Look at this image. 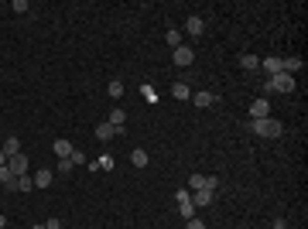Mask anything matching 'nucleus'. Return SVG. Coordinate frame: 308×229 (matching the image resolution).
I'll return each instance as SVG.
<instances>
[{
    "label": "nucleus",
    "instance_id": "nucleus-1",
    "mask_svg": "<svg viewBox=\"0 0 308 229\" xmlns=\"http://www.w3.org/2000/svg\"><path fill=\"white\" fill-rule=\"evenodd\" d=\"M250 130L257 134V137H267V140H277L281 134H285L281 120H274V116H260V120H250Z\"/></svg>",
    "mask_w": 308,
    "mask_h": 229
},
{
    "label": "nucleus",
    "instance_id": "nucleus-2",
    "mask_svg": "<svg viewBox=\"0 0 308 229\" xmlns=\"http://www.w3.org/2000/svg\"><path fill=\"white\" fill-rule=\"evenodd\" d=\"M264 92H295V75H271L264 82Z\"/></svg>",
    "mask_w": 308,
    "mask_h": 229
},
{
    "label": "nucleus",
    "instance_id": "nucleus-3",
    "mask_svg": "<svg viewBox=\"0 0 308 229\" xmlns=\"http://www.w3.org/2000/svg\"><path fill=\"white\" fill-rule=\"evenodd\" d=\"M192 62H195V52H192V48H185V45H178V48H175V65L188 69Z\"/></svg>",
    "mask_w": 308,
    "mask_h": 229
},
{
    "label": "nucleus",
    "instance_id": "nucleus-4",
    "mask_svg": "<svg viewBox=\"0 0 308 229\" xmlns=\"http://www.w3.org/2000/svg\"><path fill=\"white\" fill-rule=\"evenodd\" d=\"M216 99H219V92H192V103L199 106V110H209Z\"/></svg>",
    "mask_w": 308,
    "mask_h": 229
},
{
    "label": "nucleus",
    "instance_id": "nucleus-5",
    "mask_svg": "<svg viewBox=\"0 0 308 229\" xmlns=\"http://www.w3.org/2000/svg\"><path fill=\"white\" fill-rule=\"evenodd\" d=\"M7 168H11L14 178H21V174H28V158H24V154H17V158L7 161Z\"/></svg>",
    "mask_w": 308,
    "mask_h": 229
},
{
    "label": "nucleus",
    "instance_id": "nucleus-6",
    "mask_svg": "<svg viewBox=\"0 0 308 229\" xmlns=\"http://www.w3.org/2000/svg\"><path fill=\"white\" fill-rule=\"evenodd\" d=\"M260 116H271V103H267V99H253L250 103V120H260Z\"/></svg>",
    "mask_w": 308,
    "mask_h": 229
},
{
    "label": "nucleus",
    "instance_id": "nucleus-7",
    "mask_svg": "<svg viewBox=\"0 0 308 229\" xmlns=\"http://www.w3.org/2000/svg\"><path fill=\"white\" fill-rule=\"evenodd\" d=\"M260 69L267 72V79H271V75H281V58H277V55H271V58H260Z\"/></svg>",
    "mask_w": 308,
    "mask_h": 229
},
{
    "label": "nucleus",
    "instance_id": "nucleus-8",
    "mask_svg": "<svg viewBox=\"0 0 308 229\" xmlns=\"http://www.w3.org/2000/svg\"><path fill=\"white\" fill-rule=\"evenodd\" d=\"M212 198H216V192H209V188H199V192L192 195V206H212Z\"/></svg>",
    "mask_w": 308,
    "mask_h": 229
},
{
    "label": "nucleus",
    "instance_id": "nucleus-9",
    "mask_svg": "<svg viewBox=\"0 0 308 229\" xmlns=\"http://www.w3.org/2000/svg\"><path fill=\"white\" fill-rule=\"evenodd\" d=\"M0 150L7 154V161H11V158H17V154H21V140H17V137H7V140H4V147H0Z\"/></svg>",
    "mask_w": 308,
    "mask_h": 229
},
{
    "label": "nucleus",
    "instance_id": "nucleus-10",
    "mask_svg": "<svg viewBox=\"0 0 308 229\" xmlns=\"http://www.w3.org/2000/svg\"><path fill=\"white\" fill-rule=\"evenodd\" d=\"M185 31H188L192 38H199L205 31V21H202V17H188V21H185Z\"/></svg>",
    "mask_w": 308,
    "mask_h": 229
},
{
    "label": "nucleus",
    "instance_id": "nucleus-11",
    "mask_svg": "<svg viewBox=\"0 0 308 229\" xmlns=\"http://www.w3.org/2000/svg\"><path fill=\"white\" fill-rule=\"evenodd\" d=\"M171 96H175V99H192V89H188V86H185V82H175V86H171Z\"/></svg>",
    "mask_w": 308,
    "mask_h": 229
},
{
    "label": "nucleus",
    "instance_id": "nucleus-12",
    "mask_svg": "<svg viewBox=\"0 0 308 229\" xmlns=\"http://www.w3.org/2000/svg\"><path fill=\"white\" fill-rule=\"evenodd\" d=\"M148 150H140V147H137V150H130V164H134V168H148Z\"/></svg>",
    "mask_w": 308,
    "mask_h": 229
},
{
    "label": "nucleus",
    "instance_id": "nucleus-13",
    "mask_svg": "<svg viewBox=\"0 0 308 229\" xmlns=\"http://www.w3.org/2000/svg\"><path fill=\"white\" fill-rule=\"evenodd\" d=\"M113 137H116V126H110V123L96 126V140H113Z\"/></svg>",
    "mask_w": 308,
    "mask_h": 229
},
{
    "label": "nucleus",
    "instance_id": "nucleus-14",
    "mask_svg": "<svg viewBox=\"0 0 308 229\" xmlns=\"http://www.w3.org/2000/svg\"><path fill=\"white\" fill-rule=\"evenodd\" d=\"M240 69H243V72L260 69V58H257V55H243V58H240Z\"/></svg>",
    "mask_w": 308,
    "mask_h": 229
},
{
    "label": "nucleus",
    "instance_id": "nucleus-15",
    "mask_svg": "<svg viewBox=\"0 0 308 229\" xmlns=\"http://www.w3.org/2000/svg\"><path fill=\"white\" fill-rule=\"evenodd\" d=\"M14 182H17V178H14V174H11V168L4 164V168H0V185H4L7 192H14Z\"/></svg>",
    "mask_w": 308,
    "mask_h": 229
},
{
    "label": "nucleus",
    "instance_id": "nucleus-16",
    "mask_svg": "<svg viewBox=\"0 0 308 229\" xmlns=\"http://www.w3.org/2000/svg\"><path fill=\"white\" fill-rule=\"evenodd\" d=\"M72 150H76V147H72V144H68L65 137H58V140H55V154H58V158H68Z\"/></svg>",
    "mask_w": 308,
    "mask_h": 229
},
{
    "label": "nucleus",
    "instance_id": "nucleus-17",
    "mask_svg": "<svg viewBox=\"0 0 308 229\" xmlns=\"http://www.w3.org/2000/svg\"><path fill=\"white\" fill-rule=\"evenodd\" d=\"M52 178H55L52 171H38V174H34V188H48V185H52Z\"/></svg>",
    "mask_w": 308,
    "mask_h": 229
},
{
    "label": "nucleus",
    "instance_id": "nucleus-18",
    "mask_svg": "<svg viewBox=\"0 0 308 229\" xmlns=\"http://www.w3.org/2000/svg\"><path fill=\"white\" fill-rule=\"evenodd\" d=\"M31 188H34V178H28V174H21L14 182V192H31Z\"/></svg>",
    "mask_w": 308,
    "mask_h": 229
},
{
    "label": "nucleus",
    "instance_id": "nucleus-19",
    "mask_svg": "<svg viewBox=\"0 0 308 229\" xmlns=\"http://www.w3.org/2000/svg\"><path fill=\"white\" fill-rule=\"evenodd\" d=\"M106 92H110V99H120V96H124V82L110 79V89H106Z\"/></svg>",
    "mask_w": 308,
    "mask_h": 229
},
{
    "label": "nucleus",
    "instance_id": "nucleus-20",
    "mask_svg": "<svg viewBox=\"0 0 308 229\" xmlns=\"http://www.w3.org/2000/svg\"><path fill=\"white\" fill-rule=\"evenodd\" d=\"M178 212L185 216V222H188V219H195V206H192V198H188V202H178Z\"/></svg>",
    "mask_w": 308,
    "mask_h": 229
},
{
    "label": "nucleus",
    "instance_id": "nucleus-21",
    "mask_svg": "<svg viewBox=\"0 0 308 229\" xmlns=\"http://www.w3.org/2000/svg\"><path fill=\"white\" fill-rule=\"evenodd\" d=\"M124 120H127V113H124V110H113L106 123H110V126H124Z\"/></svg>",
    "mask_w": 308,
    "mask_h": 229
},
{
    "label": "nucleus",
    "instance_id": "nucleus-22",
    "mask_svg": "<svg viewBox=\"0 0 308 229\" xmlns=\"http://www.w3.org/2000/svg\"><path fill=\"white\" fill-rule=\"evenodd\" d=\"M164 41H168L171 48H178V45H182V31H168V35H164Z\"/></svg>",
    "mask_w": 308,
    "mask_h": 229
},
{
    "label": "nucleus",
    "instance_id": "nucleus-23",
    "mask_svg": "<svg viewBox=\"0 0 308 229\" xmlns=\"http://www.w3.org/2000/svg\"><path fill=\"white\" fill-rule=\"evenodd\" d=\"M68 161H72V168H79V164H86V154H82V150H72Z\"/></svg>",
    "mask_w": 308,
    "mask_h": 229
},
{
    "label": "nucleus",
    "instance_id": "nucleus-24",
    "mask_svg": "<svg viewBox=\"0 0 308 229\" xmlns=\"http://www.w3.org/2000/svg\"><path fill=\"white\" fill-rule=\"evenodd\" d=\"M72 171V161L68 158H58V174H68Z\"/></svg>",
    "mask_w": 308,
    "mask_h": 229
},
{
    "label": "nucleus",
    "instance_id": "nucleus-25",
    "mask_svg": "<svg viewBox=\"0 0 308 229\" xmlns=\"http://www.w3.org/2000/svg\"><path fill=\"white\" fill-rule=\"evenodd\" d=\"M199 188H205V174H192V192H199Z\"/></svg>",
    "mask_w": 308,
    "mask_h": 229
},
{
    "label": "nucleus",
    "instance_id": "nucleus-26",
    "mask_svg": "<svg viewBox=\"0 0 308 229\" xmlns=\"http://www.w3.org/2000/svg\"><path fill=\"white\" fill-rule=\"evenodd\" d=\"M11 7H14V11H17V14H31V7H28V4H24V0H14Z\"/></svg>",
    "mask_w": 308,
    "mask_h": 229
},
{
    "label": "nucleus",
    "instance_id": "nucleus-27",
    "mask_svg": "<svg viewBox=\"0 0 308 229\" xmlns=\"http://www.w3.org/2000/svg\"><path fill=\"white\" fill-rule=\"evenodd\" d=\"M185 229H205V222H202V219H188V222H185Z\"/></svg>",
    "mask_w": 308,
    "mask_h": 229
},
{
    "label": "nucleus",
    "instance_id": "nucleus-28",
    "mask_svg": "<svg viewBox=\"0 0 308 229\" xmlns=\"http://www.w3.org/2000/svg\"><path fill=\"white\" fill-rule=\"evenodd\" d=\"M45 229H62V222H58V219L52 216V219H48V222H45Z\"/></svg>",
    "mask_w": 308,
    "mask_h": 229
},
{
    "label": "nucleus",
    "instance_id": "nucleus-29",
    "mask_svg": "<svg viewBox=\"0 0 308 229\" xmlns=\"http://www.w3.org/2000/svg\"><path fill=\"white\" fill-rule=\"evenodd\" d=\"M274 229H291V226H288V222H274Z\"/></svg>",
    "mask_w": 308,
    "mask_h": 229
},
{
    "label": "nucleus",
    "instance_id": "nucleus-30",
    "mask_svg": "<svg viewBox=\"0 0 308 229\" xmlns=\"http://www.w3.org/2000/svg\"><path fill=\"white\" fill-rule=\"evenodd\" d=\"M4 164H7V154H4V150H0V168H4Z\"/></svg>",
    "mask_w": 308,
    "mask_h": 229
},
{
    "label": "nucleus",
    "instance_id": "nucleus-31",
    "mask_svg": "<svg viewBox=\"0 0 308 229\" xmlns=\"http://www.w3.org/2000/svg\"><path fill=\"white\" fill-rule=\"evenodd\" d=\"M4 226H7V216H4V212H0V229H4Z\"/></svg>",
    "mask_w": 308,
    "mask_h": 229
},
{
    "label": "nucleus",
    "instance_id": "nucleus-32",
    "mask_svg": "<svg viewBox=\"0 0 308 229\" xmlns=\"http://www.w3.org/2000/svg\"><path fill=\"white\" fill-rule=\"evenodd\" d=\"M31 229H45V222H41V226H31Z\"/></svg>",
    "mask_w": 308,
    "mask_h": 229
}]
</instances>
